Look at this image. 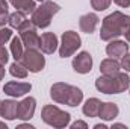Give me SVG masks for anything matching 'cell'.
Masks as SVG:
<instances>
[{"label":"cell","mask_w":130,"mask_h":129,"mask_svg":"<svg viewBox=\"0 0 130 129\" xmlns=\"http://www.w3.org/2000/svg\"><path fill=\"white\" fill-rule=\"evenodd\" d=\"M130 29V15L123 14L121 11H115L103 18L101 21V31L100 40L101 41H110L115 38L123 36Z\"/></svg>","instance_id":"obj_1"},{"label":"cell","mask_w":130,"mask_h":129,"mask_svg":"<svg viewBox=\"0 0 130 129\" xmlns=\"http://www.w3.org/2000/svg\"><path fill=\"white\" fill-rule=\"evenodd\" d=\"M50 97L55 103L74 108L83 102V91L76 85H70L67 82H56L50 87Z\"/></svg>","instance_id":"obj_2"},{"label":"cell","mask_w":130,"mask_h":129,"mask_svg":"<svg viewBox=\"0 0 130 129\" xmlns=\"http://www.w3.org/2000/svg\"><path fill=\"white\" fill-rule=\"evenodd\" d=\"M130 87V78L127 71H120L115 76L101 74L95 79V88L103 94H121Z\"/></svg>","instance_id":"obj_3"},{"label":"cell","mask_w":130,"mask_h":129,"mask_svg":"<svg viewBox=\"0 0 130 129\" xmlns=\"http://www.w3.org/2000/svg\"><path fill=\"white\" fill-rule=\"evenodd\" d=\"M59 11H61V6L58 3H55L53 0H44L32 12L30 20L36 29H45L50 26L53 15H56Z\"/></svg>","instance_id":"obj_4"},{"label":"cell","mask_w":130,"mask_h":129,"mask_svg":"<svg viewBox=\"0 0 130 129\" xmlns=\"http://www.w3.org/2000/svg\"><path fill=\"white\" fill-rule=\"evenodd\" d=\"M41 119L45 125L55 129H64L70 126V122H71L70 112L61 109L56 105H45L41 109Z\"/></svg>","instance_id":"obj_5"},{"label":"cell","mask_w":130,"mask_h":129,"mask_svg":"<svg viewBox=\"0 0 130 129\" xmlns=\"http://www.w3.org/2000/svg\"><path fill=\"white\" fill-rule=\"evenodd\" d=\"M80 46H82V38L79 33L74 31H65L59 43V56L64 59L73 56L80 49Z\"/></svg>","instance_id":"obj_6"},{"label":"cell","mask_w":130,"mask_h":129,"mask_svg":"<svg viewBox=\"0 0 130 129\" xmlns=\"http://www.w3.org/2000/svg\"><path fill=\"white\" fill-rule=\"evenodd\" d=\"M20 62L30 73H39L45 67V56L39 49H26Z\"/></svg>","instance_id":"obj_7"},{"label":"cell","mask_w":130,"mask_h":129,"mask_svg":"<svg viewBox=\"0 0 130 129\" xmlns=\"http://www.w3.org/2000/svg\"><path fill=\"white\" fill-rule=\"evenodd\" d=\"M18 33H20V38L24 44L26 49H39V40L41 36L36 32V28L32 23V20H27L20 29H18Z\"/></svg>","instance_id":"obj_8"},{"label":"cell","mask_w":130,"mask_h":129,"mask_svg":"<svg viewBox=\"0 0 130 129\" xmlns=\"http://www.w3.org/2000/svg\"><path fill=\"white\" fill-rule=\"evenodd\" d=\"M92 64H94L92 56H91V53L86 52V50L77 53V55L73 58V62H71L73 70H74L76 73H79V74H86V73H89V71L92 70Z\"/></svg>","instance_id":"obj_9"},{"label":"cell","mask_w":130,"mask_h":129,"mask_svg":"<svg viewBox=\"0 0 130 129\" xmlns=\"http://www.w3.org/2000/svg\"><path fill=\"white\" fill-rule=\"evenodd\" d=\"M36 111V99L32 96L24 97L21 102H18V108H17V119L23 120V122H29L33 119Z\"/></svg>","instance_id":"obj_10"},{"label":"cell","mask_w":130,"mask_h":129,"mask_svg":"<svg viewBox=\"0 0 130 129\" xmlns=\"http://www.w3.org/2000/svg\"><path fill=\"white\" fill-rule=\"evenodd\" d=\"M32 90V84L29 82H17V81H9L5 84L3 87V93L8 94L9 97H23L27 93H30Z\"/></svg>","instance_id":"obj_11"},{"label":"cell","mask_w":130,"mask_h":129,"mask_svg":"<svg viewBox=\"0 0 130 129\" xmlns=\"http://www.w3.org/2000/svg\"><path fill=\"white\" fill-rule=\"evenodd\" d=\"M129 47L130 44L127 41H123V40H110L109 44L106 46V55L109 58H115V59H121L126 53H129Z\"/></svg>","instance_id":"obj_12"},{"label":"cell","mask_w":130,"mask_h":129,"mask_svg":"<svg viewBox=\"0 0 130 129\" xmlns=\"http://www.w3.org/2000/svg\"><path fill=\"white\" fill-rule=\"evenodd\" d=\"M59 49V40L58 35L53 32H44L39 40V50L44 55H53Z\"/></svg>","instance_id":"obj_13"},{"label":"cell","mask_w":130,"mask_h":129,"mask_svg":"<svg viewBox=\"0 0 130 129\" xmlns=\"http://www.w3.org/2000/svg\"><path fill=\"white\" fill-rule=\"evenodd\" d=\"M98 21H100V18H98L97 14L89 12V14H85V15H82V17L79 18V28H80L82 32L91 35V33L97 29Z\"/></svg>","instance_id":"obj_14"},{"label":"cell","mask_w":130,"mask_h":129,"mask_svg":"<svg viewBox=\"0 0 130 129\" xmlns=\"http://www.w3.org/2000/svg\"><path fill=\"white\" fill-rule=\"evenodd\" d=\"M17 108H18V102L14 99H8V100H2L0 103V117L5 120H15L17 119Z\"/></svg>","instance_id":"obj_15"},{"label":"cell","mask_w":130,"mask_h":129,"mask_svg":"<svg viewBox=\"0 0 130 129\" xmlns=\"http://www.w3.org/2000/svg\"><path fill=\"white\" fill-rule=\"evenodd\" d=\"M120 114V108L117 103L113 102H101V106H100V112H98V117L104 122H112L118 117Z\"/></svg>","instance_id":"obj_16"},{"label":"cell","mask_w":130,"mask_h":129,"mask_svg":"<svg viewBox=\"0 0 130 129\" xmlns=\"http://www.w3.org/2000/svg\"><path fill=\"white\" fill-rule=\"evenodd\" d=\"M121 71V62L115 58H106L100 62V73L104 76H115Z\"/></svg>","instance_id":"obj_17"},{"label":"cell","mask_w":130,"mask_h":129,"mask_svg":"<svg viewBox=\"0 0 130 129\" xmlns=\"http://www.w3.org/2000/svg\"><path fill=\"white\" fill-rule=\"evenodd\" d=\"M100 106H101V100L97 97H89L85 100L83 106H82V112L89 117V119H94L98 117V112H100Z\"/></svg>","instance_id":"obj_18"},{"label":"cell","mask_w":130,"mask_h":129,"mask_svg":"<svg viewBox=\"0 0 130 129\" xmlns=\"http://www.w3.org/2000/svg\"><path fill=\"white\" fill-rule=\"evenodd\" d=\"M9 3L15 8V11H21L24 14H32L36 9L35 0H9Z\"/></svg>","instance_id":"obj_19"},{"label":"cell","mask_w":130,"mask_h":129,"mask_svg":"<svg viewBox=\"0 0 130 129\" xmlns=\"http://www.w3.org/2000/svg\"><path fill=\"white\" fill-rule=\"evenodd\" d=\"M26 21H27V17H26V14L21 12V11H15V12L9 14V17H8V24H9L12 29H17V31H18Z\"/></svg>","instance_id":"obj_20"},{"label":"cell","mask_w":130,"mask_h":129,"mask_svg":"<svg viewBox=\"0 0 130 129\" xmlns=\"http://www.w3.org/2000/svg\"><path fill=\"white\" fill-rule=\"evenodd\" d=\"M23 47H24V44H23L21 38L20 36H12V40H11V53H12V58L15 61H20L21 59V56L24 53V49Z\"/></svg>","instance_id":"obj_21"},{"label":"cell","mask_w":130,"mask_h":129,"mask_svg":"<svg viewBox=\"0 0 130 129\" xmlns=\"http://www.w3.org/2000/svg\"><path fill=\"white\" fill-rule=\"evenodd\" d=\"M9 73H11L14 78H17V79H26L29 70L21 64L20 61H15V62H12V64L9 65Z\"/></svg>","instance_id":"obj_22"},{"label":"cell","mask_w":130,"mask_h":129,"mask_svg":"<svg viewBox=\"0 0 130 129\" xmlns=\"http://www.w3.org/2000/svg\"><path fill=\"white\" fill-rule=\"evenodd\" d=\"M110 3H112V0H91V6H92V9L94 11H106L109 6H110Z\"/></svg>","instance_id":"obj_23"},{"label":"cell","mask_w":130,"mask_h":129,"mask_svg":"<svg viewBox=\"0 0 130 129\" xmlns=\"http://www.w3.org/2000/svg\"><path fill=\"white\" fill-rule=\"evenodd\" d=\"M12 40V28H0V46Z\"/></svg>","instance_id":"obj_24"},{"label":"cell","mask_w":130,"mask_h":129,"mask_svg":"<svg viewBox=\"0 0 130 129\" xmlns=\"http://www.w3.org/2000/svg\"><path fill=\"white\" fill-rule=\"evenodd\" d=\"M120 62H121V68H123L124 71H127V73H129V71H130V53H126V55L121 58V61H120Z\"/></svg>","instance_id":"obj_25"},{"label":"cell","mask_w":130,"mask_h":129,"mask_svg":"<svg viewBox=\"0 0 130 129\" xmlns=\"http://www.w3.org/2000/svg\"><path fill=\"white\" fill-rule=\"evenodd\" d=\"M8 61H9V53H8V50L3 46H0V64L5 65L8 64Z\"/></svg>","instance_id":"obj_26"},{"label":"cell","mask_w":130,"mask_h":129,"mask_svg":"<svg viewBox=\"0 0 130 129\" xmlns=\"http://www.w3.org/2000/svg\"><path fill=\"white\" fill-rule=\"evenodd\" d=\"M70 128H71V129H77V128L88 129V123H86V122H83V120H76L74 123H70Z\"/></svg>","instance_id":"obj_27"},{"label":"cell","mask_w":130,"mask_h":129,"mask_svg":"<svg viewBox=\"0 0 130 129\" xmlns=\"http://www.w3.org/2000/svg\"><path fill=\"white\" fill-rule=\"evenodd\" d=\"M0 14H9V2L0 0Z\"/></svg>","instance_id":"obj_28"},{"label":"cell","mask_w":130,"mask_h":129,"mask_svg":"<svg viewBox=\"0 0 130 129\" xmlns=\"http://www.w3.org/2000/svg\"><path fill=\"white\" fill-rule=\"evenodd\" d=\"M113 3H117L120 8H129L130 6V0H113Z\"/></svg>","instance_id":"obj_29"},{"label":"cell","mask_w":130,"mask_h":129,"mask_svg":"<svg viewBox=\"0 0 130 129\" xmlns=\"http://www.w3.org/2000/svg\"><path fill=\"white\" fill-rule=\"evenodd\" d=\"M8 17L9 14H0V28H5V24L8 23Z\"/></svg>","instance_id":"obj_30"},{"label":"cell","mask_w":130,"mask_h":129,"mask_svg":"<svg viewBox=\"0 0 130 129\" xmlns=\"http://www.w3.org/2000/svg\"><path fill=\"white\" fill-rule=\"evenodd\" d=\"M17 128L18 129H33V126L32 125H27V123H23V125H18Z\"/></svg>","instance_id":"obj_31"},{"label":"cell","mask_w":130,"mask_h":129,"mask_svg":"<svg viewBox=\"0 0 130 129\" xmlns=\"http://www.w3.org/2000/svg\"><path fill=\"white\" fill-rule=\"evenodd\" d=\"M5 74H6V71H5V65H2V64H0V81H3Z\"/></svg>","instance_id":"obj_32"},{"label":"cell","mask_w":130,"mask_h":129,"mask_svg":"<svg viewBox=\"0 0 130 129\" xmlns=\"http://www.w3.org/2000/svg\"><path fill=\"white\" fill-rule=\"evenodd\" d=\"M94 129H107V125H104V123H97V125H94Z\"/></svg>","instance_id":"obj_33"},{"label":"cell","mask_w":130,"mask_h":129,"mask_svg":"<svg viewBox=\"0 0 130 129\" xmlns=\"http://www.w3.org/2000/svg\"><path fill=\"white\" fill-rule=\"evenodd\" d=\"M112 128H124V129H127V126L123 125V123H112Z\"/></svg>","instance_id":"obj_34"},{"label":"cell","mask_w":130,"mask_h":129,"mask_svg":"<svg viewBox=\"0 0 130 129\" xmlns=\"http://www.w3.org/2000/svg\"><path fill=\"white\" fill-rule=\"evenodd\" d=\"M124 36H126V41H127V43L130 44V29H129V31H127L126 33H124Z\"/></svg>","instance_id":"obj_35"},{"label":"cell","mask_w":130,"mask_h":129,"mask_svg":"<svg viewBox=\"0 0 130 129\" xmlns=\"http://www.w3.org/2000/svg\"><path fill=\"white\" fill-rule=\"evenodd\" d=\"M0 128H2V129H6V123H5V122H0Z\"/></svg>","instance_id":"obj_36"},{"label":"cell","mask_w":130,"mask_h":129,"mask_svg":"<svg viewBox=\"0 0 130 129\" xmlns=\"http://www.w3.org/2000/svg\"><path fill=\"white\" fill-rule=\"evenodd\" d=\"M35 2H41V3H42V2H44V0H35Z\"/></svg>","instance_id":"obj_37"},{"label":"cell","mask_w":130,"mask_h":129,"mask_svg":"<svg viewBox=\"0 0 130 129\" xmlns=\"http://www.w3.org/2000/svg\"><path fill=\"white\" fill-rule=\"evenodd\" d=\"M129 93H130V87H129Z\"/></svg>","instance_id":"obj_38"},{"label":"cell","mask_w":130,"mask_h":129,"mask_svg":"<svg viewBox=\"0 0 130 129\" xmlns=\"http://www.w3.org/2000/svg\"><path fill=\"white\" fill-rule=\"evenodd\" d=\"M0 103H2V100H0Z\"/></svg>","instance_id":"obj_39"}]
</instances>
